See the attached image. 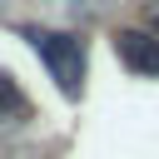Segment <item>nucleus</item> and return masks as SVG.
Wrapping results in <instances>:
<instances>
[{
    "instance_id": "nucleus-4",
    "label": "nucleus",
    "mask_w": 159,
    "mask_h": 159,
    "mask_svg": "<svg viewBox=\"0 0 159 159\" xmlns=\"http://www.w3.org/2000/svg\"><path fill=\"white\" fill-rule=\"evenodd\" d=\"M144 20H149V30L159 35V0H149V5H144Z\"/></svg>"
},
{
    "instance_id": "nucleus-1",
    "label": "nucleus",
    "mask_w": 159,
    "mask_h": 159,
    "mask_svg": "<svg viewBox=\"0 0 159 159\" xmlns=\"http://www.w3.org/2000/svg\"><path fill=\"white\" fill-rule=\"evenodd\" d=\"M25 40H30V50L45 60L50 80L60 84V94L80 99V89H84V40H80V35H65V30H40V25H30Z\"/></svg>"
},
{
    "instance_id": "nucleus-2",
    "label": "nucleus",
    "mask_w": 159,
    "mask_h": 159,
    "mask_svg": "<svg viewBox=\"0 0 159 159\" xmlns=\"http://www.w3.org/2000/svg\"><path fill=\"white\" fill-rule=\"evenodd\" d=\"M114 55L134 75H159V35L154 30H119L114 35Z\"/></svg>"
},
{
    "instance_id": "nucleus-5",
    "label": "nucleus",
    "mask_w": 159,
    "mask_h": 159,
    "mask_svg": "<svg viewBox=\"0 0 159 159\" xmlns=\"http://www.w3.org/2000/svg\"><path fill=\"white\" fill-rule=\"evenodd\" d=\"M10 159H30V154H10Z\"/></svg>"
},
{
    "instance_id": "nucleus-3",
    "label": "nucleus",
    "mask_w": 159,
    "mask_h": 159,
    "mask_svg": "<svg viewBox=\"0 0 159 159\" xmlns=\"http://www.w3.org/2000/svg\"><path fill=\"white\" fill-rule=\"evenodd\" d=\"M25 109H30V99H25V89L0 70V119H25Z\"/></svg>"
}]
</instances>
